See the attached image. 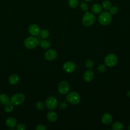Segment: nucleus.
Segmentation results:
<instances>
[{"label": "nucleus", "instance_id": "obj_1", "mask_svg": "<svg viewBox=\"0 0 130 130\" xmlns=\"http://www.w3.org/2000/svg\"><path fill=\"white\" fill-rule=\"evenodd\" d=\"M98 21L102 25H108L112 21V15L108 11L103 12L100 14L98 17Z\"/></svg>", "mask_w": 130, "mask_h": 130}, {"label": "nucleus", "instance_id": "obj_18", "mask_svg": "<svg viewBox=\"0 0 130 130\" xmlns=\"http://www.w3.org/2000/svg\"><path fill=\"white\" fill-rule=\"evenodd\" d=\"M19 80V77L17 74H13L11 75L9 78V82L12 85L16 84Z\"/></svg>", "mask_w": 130, "mask_h": 130}, {"label": "nucleus", "instance_id": "obj_15", "mask_svg": "<svg viewBox=\"0 0 130 130\" xmlns=\"http://www.w3.org/2000/svg\"><path fill=\"white\" fill-rule=\"evenodd\" d=\"M58 116L56 112L54 111H50L47 115V119L50 122H55L57 119Z\"/></svg>", "mask_w": 130, "mask_h": 130}, {"label": "nucleus", "instance_id": "obj_11", "mask_svg": "<svg viewBox=\"0 0 130 130\" xmlns=\"http://www.w3.org/2000/svg\"><path fill=\"white\" fill-rule=\"evenodd\" d=\"M28 31L32 36H37L40 34V28L35 24H32L28 27Z\"/></svg>", "mask_w": 130, "mask_h": 130}, {"label": "nucleus", "instance_id": "obj_13", "mask_svg": "<svg viewBox=\"0 0 130 130\" xmlns=\"http://www.w3.org/2000/svg\"><path fill=\"white\" fill-rule=\"evenodd\" d=\"M112 116L109 113H105L102 117V121L103 123L105 124H110L112 122Z\"/></svg>", "mask_w": 130, "mask_h": 130}, {"label": "nucleus", "instance_id": "obj_33", "mask_svg": "<svg viewBox=\"0 0 130 130\" xmlns=\"http://www.w3.org/2000/svg\"><path fill=\"white\" fill-rule=\"evenodd\" d=\"M126 95L128 97H130V91H128L126 92Z\"/></svg>", "mask_w": 130, "mask_h": 130}, {"label": "nucleus", "instance_id": "obj_19", "mask_svg": "<svg viewBox=\"0 0 130 130\" xmlns=\"http://www.w3.org/2000/svg\"><path fill=\"white\" fill-rule=\"evenodd\" d=\"M111 127L113 130H122L123 129L124 126L121 122L117 121L113 123Z\"/></svg>", "mask_w": 130, "mask_h": 130}, {"label": "nucleus", "instance_id": "obj_2", "mask_svg": "<svg viewBox=\"0 0 130 130\" xmlns=\"http://www.w3.org/2000/svg\"><path fill=\"white\" fill-rule=\"evenodd\" d=\"M95 21L94 15L89 12H86L83 15L82 19V22L85 26H90L92 25Z\"/></svg>", "mask_w": 130, "mask_h": 130}, {"label": "nucleus", "instance_id": "obj_31", "mask_svg": "<svg viewBox=\"0 0 130 130\" xmlns=\"http://www.w3.org/2000/svg\"><path fill=\"white\" fill-rule=\"evenodd\" d=\"M16 129L17 130H24L25 129V126L22 123H19L16 125Z\"/></svg>", "mask_w": 130, "mask_h": 130}, {"label": "nucleus", "instance_id": "obj_34", "mask_svg": "<svg viewBox=\"0 0 130 130\" xmlns=\"http://www.w3.org/2000/svg\"><path fill=\"white\" fill-rule=\"evenodd\" d=\"M84 1H85V2H90V1H91V0H83Z\"/></svg>", "mask_w": 130, "mask_h": 130}, {"label": "nucleus", "instance_id": "obj_7", "mask_svg": "<svg viewBox=\"0 0 130 130\" xmlns=\"http://www.w3.org/2000/svg\"><path fill=\"white\" fill-rule=\"evenodd\" d=\"M45 105L48 109L53 110L57 107L58 105V101L55 97L51 96L46 99Z\"/></svg>", "mask_w": 130, "mask_h": 130}, {"label": "nucleus", "instance_id": "obj_29", "mask_svg": "<svg viewBox=\"0 0 130 130\" xmlns=\"http://www.w3.org/2000/svg\"><path fill=\"white\" fill-rule=\"evenodd\" d=\"M106 66L103 64H100L98 67V71L99 72H100L101 73H104L106 71Z\"/></svg>", "mask_w": 130, "mask_h": 130}, {"label": "nucleus", "instance_id": "obj_27", "mask_svg": "<svg viewBox=\"0 0 130 130\" xmlns=\"http://www.w3.org/2000/svg\"><path fill=\"white\" fill-rule=\"evenodd\" d=\"M110 13L111 15H115L117 13V12H118V8L117 6H112L111 7V8H110Z\"/></svg>", "mask_w": 130, "mask_h": 130}, {"label": "nucleus", "instance_id": "obj_8", "mask_svg": "<svg viewBox=\"0 0 130 130\" xmlns=\"http://www.w3.org/2000/svg\"><path fill=\"white\" fill-rule=\"evenodd\" d=\"M70 89L69 83L66 81H61L58 85V90L62 94H66L69 91Z\"/></svg>", "mask_w": 130, "mask_h": 130}, {"label": "nucleus", "instance_id": "obj_24", "mask_svg": "<svg viewBox=\"0 0 130 130\" xmlns=\"http://www.w3.org/2000/svg\"><path fill=\"white\" fill-rule=\"evenodd\" d=\"M40 34L41 38L43 39H47L49 36L50 33L47 29H43L40 31Z\"/></svg>", "mask_w": 130, "mask_h": 130}, {"label": "nucleus", "instance_id": "obj_30", "mask_svg": "<svg viewBox=\"0 0 130 130\" xmlns=\"http://www.w3.org/2000/svg\"><path fill=\"white\" fill-rule=\"evenodd\" d=\"M68 106V104L67 103L64 102V101H62L61 102L60 104H59V108L60 109H62V110H63V109H65Z\"/></svg>", "mask_w": 130, "mask_h": 130}, {"label": "nucleus", "instance_id": "obj_12", "mask_svg": "<svg viewBox=\"0 0 130 130\" xmlns=\"http://www.w3.org/2000/svg\"><path fill=\"white\" fill-rule=\"evenodd\" d=\"M94 78L93 72L91 70L86 71L83 75V79L86 82H91Z\"/></svg>", "mask_w": 130, "mask_h": 130}, {"label": "nucleus", "instance_id": "obj_22", "mask_svg": "<svg viewBox=\"0 0 130 130\" xmlns=\"http://www.w3.org/2000/svg\"><path fill=\"white\" fill-rule=\"evenodd\" d=\"M79 0H68V5L71 8H76L79 5Z\"/></svg>", "mask_w": 130, "mask_h": 130}, {"label": "nucleus", "instance_id": "obj_32", "mask_svg": "<svg viewBox=\"0 0 130 130\" xmlns=\"http://www.w3.org/2000/svg\"><path fill=\"white\" fill-rule=\"evenodd\" d=\"M35 129L37 130H46L47 128L44 125L39 124L36 126Z\"/></svg>", "mask_w": 130, "mask_h": 130}, {"label": "nucleus", "instance_id": "obj_25", "mask_svg": "<svg viewBox=\"0 0 130 130\" xmlns=\"http://www.w3.org/2000/svg\"><path fill=\"white\" fill-rule=\"evenodd\" d=\"M13 105L10 102V103L6 105V106L4 107V111L7 113L11 112L13 110Z\"/></svg>", "mask_w": 130, "mask_h": 130}, {"label": "nucleus", "instance_id": "obj_16", "mask_svg": "<svg viewBox=\"0 0 130 130\" xmlns=\"http://www.w3.org/2000/svg\"><path fill=\"white\" fill-rule=\"evenodd\" d=\"M9 103H10V99L7 94L4 93L0 94V104L6 105Z\"/></svg>", "mask_w": 130, "mask_h": 130}, {"label": "nucleus", "instance_id": "obj_26", "mask_svg": "<svg viewBox=\"0 0 130 130\" xmlns=\"http://www.w3.org/2000/svg\"><path fill=\"white\" fill-rule=\"evenodd\" d=\"M36 107L37 109L39 110H43L45 109V106L44 104L40 101H39L36 103Z\"/></svg>", "mask_w": 130, "mask_h": 130}, {"label": "nucleus", "instance_id": "obj_3", "mask_svg": "<svg viewBox=\"0 0 130 130\" xmlns=\"http://www.w3.org/2000/svg\"><path fill=\"white\" fill-rule=\"evenodd\" d=\"M24 44L26 48L28 49H32L39 44V41L37 38L32 36L26 38L24 40Z\"/></svg>", "mask_w": 130, "mask_h": 130}, {"label": "nucleus", "instance_id": "obj_6", "mask_svg": "<svg viewBox=\"0 0 130 130\" xmlns=\"http://www.w3.org/2000/svg\"><path fill=\"white\" fill-rule=\"evenodd\" d=\"M104 61L107 66L109 67H113L117 64V56L113 53H110L105 57Z\"/></svg>", "mask_w": 130, "mask_h": 130}, {"label": "nucleus", "instance_id": "obj_21", "mask_svg": "<svg viewBox=\"0 0 130 130\" xmlns=\"http://www.w3.org/2000/svg\"><path fill=\"white\" fill-rule=\"evenodd\" d=\"M39 44L41 47L44 49H48L50 47V43L48 41L45 40H41L39 42Z\"/></svg>", "mask_w": 130, "mask_h": 130}, {"label": "nucleus", "instance_id": "obj_10", "mask_svg": "<svg viewBox=\"0 0 130 130\" xmlns=\"http://www.w3.org/2000/svg\"><path fill=\"white\" fill-rule=\"evenodd\" d=\"M45 58L49 61H51L54 60L57 56V53L56 51L54 50V49H48L47 50L46 52L45 53Z\"/></svg>", "mask_w": 130, "mask_h": 130}, {"label": "nucleus", "instance_id": "obj_35", "mask_svg": "<svg viewBox=\"0 0 130 130\" xmlns=\"http://www.w3.org/2000/svg\"><path fill=\"white\" fill-rule=\"evenodd\" d=\"M128 129H129L130 130V125L128 126Z\"/></svg>", "mask_w": 130, "mask_h": 130}, {"label": "nucleus", "instance_id": "obj_9", "mask_svg": "<svg viewBox=\"0 0 130 130\" xmlns=\"http://www.w3.org/2000/svg\"><path fill=\"white\" fill-rule=\"evenodd\" d=\"M75 69L76 66L75 63L71 61L66 62L63 65V70L68 73H71L73 72L75 70Z\"/></svg>", "mask_w": 130, "mask_h": 130}, {"label": "nucleus", "instance_id": "obj_14", "mask_svg": "<svg viewBox=\"0 0 130 130\" xmlns=\"http://www.w3.org/2000/svg\"><path fill=\"white\" fill-rule=\"evenodd\" d=\"M6 124L8 127L14 128L17 125V121L14 118L12 117H10L6 119Z\"/></svg>", "mask_w": 130, "mask_h": 130}, {"label": "nucleus", "instance_id": "obj_17", "mask_svg": "<svg viewBox=\"0 0 130 130\" xmlns=\"http://www.w3.org/2000/svg\"><path fill=\"white\" fill-rule=\"evenodd\" d=\"M91 11L94 14L100 13L103 9L102 6L99 4H95L91 7Z\"/></svg>", "mask_w": 130, "mask_h": 130}, {"label": "nucleus", "instance_id": "obj_28", "mask_svg": "<svg viewBox=\"0 0 130 130\" xmlns=\"http://www.w3.org/2000/svg\"><path fill=\"white\" fill-rule=\"evenodd\" d=\"M85 66L88 68V69H91L93 67V62L92 61V60H91V59H87L85 61Z\"/></svg>", "mask_w": 130, "mask_h": 130}, {"label": "nucleus", "instance_id": "obj_5", "mask_svg": "<svg viewBox=\"0 0 130 130\" xmlns=\"http://www.w3.org/2000/svg\"><path fill=\"white\" fill-rule=\"evenodd\" d=\"M25 100V96L22 93H16L10 99L11 103L14 106H18L22 104Z\"/></svg>", "mask_w": 130, "mask_h": 130}, {"label": "nucleus", "instance_id": "obj_20", "mask_svg": "<svg viewBox=\"0 0 130 130\" xmlns=\"http://www.w3.org/2000/svg\"><path fill=\"white\" fill-rule=\"evenodd\" d=\"M102 8L106 11L109 10L112 7V4L109 0H104L102 3Z\"/></svg>", "mask_w": 130, "mask_h": 130}, {"label": "nucleus", "instance_id": "obj_23", "mask_svg": "<svg viewBox=\"0 0 130 130\" xmlns=\"http://www.w3.org/2000/svg\"><path fill=\"white\" fill-rule=\"evenodd\" d=\"M80 8L82 11L86 12L88 10V5L86 2H82L80 4Z\"/></svg>", "mask_w": 130, "mask_h": 130}, {"label": "nucleus", "instance_id": "obj_4", "mask_svg": "<svg viewBox=\"0 0 130 130\" xmlns=\"http://www.w3.org/2000/svg\"><path fill=\"white\" fill-rule=\"evenodd\" d=\"M66 100L69 103L72 105H77L80 102V96L77 92L72 91L67 94Z\"/></svg>", "mask_w": 130, "mask_h": 130}]
</instances>
